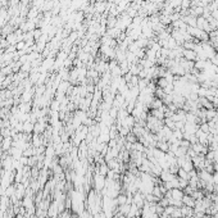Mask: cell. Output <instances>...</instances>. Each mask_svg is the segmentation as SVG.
Instances as JSON below:
<instances>
[{"mask_svg":"<svg viewBox=\"0 0 218 218\" xmlns=\"http://www.w3.org/2000/svg\"><path fill=\"white\" fill-rule=\"evenodd\" d=\"M135 123H136V119L134 118V116H130V114H128L126 118L122 121V127H126V128H128V130L131 131L132 128H134Z\"/></svg>","mask_w":218,"mask_h":218,"instance_id":"1","label":"cell"},{"mask_svg":"<svg viewBox=\"0 0 218 218\" xmlns=\"http://www.w3.org/2000/svg\"><path fill=\"white\" fill-rule=\"evenodd\" d=\"M171 191V198L169 199H173V200H180V201H182V198H184V191H182L181 189H172V190H169Z\"/></svg>","mask_w":218,"mask_h":218,"instance_id":"2","label":"cell"},{"mask_svg":"<svg viewBox=\"0 0 218 218\" xmlns=\"http://www.w3.org/2000/svg\"><path fill=\"white\" fill-rule=\"evenodd\" d=\"M104 186H105V177L103 174H96L95 176V187L96 190H102Z\"/></svg>","mask_w":218,"mask_h":218,"instance_id":"3","label":"cell"},{"mask_svg":"<svg viewBox=\"0 0 218 218\" xmlns=\"http://www.w3.org/2000/svg\"><path fill=\"white\" fill-rule=\"evenodd\" d=\"M182 58H185L186 60H196V53L195 50H189V49H184V53H182Z\"/></svg>","mask_w":218,"mask_h":218,"instance_id":"4","label":"cell"},{"mask_svg":"<svg viewBox=\"0 0 218 218\" xmlns=\"http://www.w3.org/2000/svg\"><path fill=\"white\" fill-rule=\"evenodd\" d=\"M182 203H184V205H186V207L194 208V207H195L196 200L194 199L193 196H190V195H184V198H182Z\"/></svg>","mask_w":218,"mask_h":218,"instance_id":"5","label":"cell"},{"mask_svg":"<svg viewBox=\"0 0 218 218\" xmlns=\"http://www.w3.org/2000/svg\"><path fill=\"white\" fill-rule=\"evenodd\" d=\"M162 107H163V102H162V99H158V98H154V100L150 103V105H149L150 109H159Z\"/></svg>","mask_w":218,"mask_h":218,"instance_id":"6","label":"cell"},{"mask_svg":"<svg viewBox=\"0 0 218 218\" xmlns=\"http://www.w3.org/2000/svg\"><path fill=\"white\" fill-rule=\"evenodd\" d=\"M177 174H178V178H181V180H186V181H189V178H190L189 172H186V171H185V169H182V168H178Z\"/></svg>","mask_w":218,"mask_h":218,"instance_id":"7","label":"cell"},{"mask_svg":"<svg viewBox=\"0 0 218 218\" xmlns=\"http://www.w3.org/2000/svg\"><path fill=\"white\" fill-rule=\"evenodd\" d=\"M33 127H35V124H32V123L30 122V121H27V122L23 123L22 131H25V132H31V131L33 130Z\"/></svg>","mask_w":218,"mask_h":218,"instance_id":"8","label":"cell"},{"mask_svg":"<svg viewBox=\"0 0 218 218\" xmlns=\"http://www.w3.org/2000/svg\"><path fill=\"white\" fill-rule=\"evenodd\" d=\"M154 96H155V98H158V99H163L166 96V92H164L163 89L157 87V89H155V91H154Z\"/></svg>","mask_w":218,"mask_h":218,"instance_id":"9","label":"cell"},{"mask_svg":"<svg viewBox=\"0 0 218 218\" xmlns=\"http://www.w3.org/2000/svg\"><path fill=\"white\" fill-rule=\"evenodd\" d=\"M164 124L168 128H171V130H176V122L171 118H164Z\"/></svg>","mask_w":218,"mask_h":218,"instance_id":"10","label":"cell"},{"mask_svg":"<svg viewBox=\"0 0 218 218\" xmlns=\"http://www.w3.org/2000/svg\"><path fill=\"white\" fill-rule=\"evenodd\" d=\"M157 85H158V87L164 89V87L167 86V85H168V82H167V80L164 78V77H159L158 81H157Z\"/></svg>","mask_w":218,"mask_h":218,"instance_id":"11","label":"cell"},{"mask_svg":"<svg viewBox=\"0 0 218 218\" xmlns=\"http://www.w3.org/2000/svg\"><path fill=\"white\" fill-rule=\"evenodd\" d=\"M10 144H12V140H10V137H5L3 140V149L5 150V149H9L10 148Z\"/></svg>","mask_w":218,"mask_h":218,"instance_id":"12","label":"cell"},{"mask_svg":"<svg viewBox=\"0 0 218 218\" xmlns=\"http://www.w3.org/2000/svg\"><path fill=\"white\" fill-rule=\"evenodd\" d=\"M211 63H212L213 65H218V53L214 54V55L211 58Z\"/></svg>","mask_w":218,"mask_h":218,"instance_id":"13","label":"cell"},{"mask_svg":"<svg viewBox=\"0 0 218 218\" xmlns=\"http://www.w3.org/2000/svg\"><path fill=\"white\" fill-rule=\"evenodd\" d=\"M25 48H26V42L21 41V42H18V44H17V49L18 50H22V49H25Z\"/></svg>","mask_w":218,"mask_h":218,"instance_id":"14","label":"cell"},{"mask_svg":"<svg viewBox=\"0 0 218 218\" xmlns=\"http://www.w3.org/2000/svg\"><path fill=\"white\" fill-rule=\"evenodd\" d=\"M200 1H201V5H203V7H208L209 4L213 1V0H200Z\"/></svg>","mask_w":218,"mask_h":218,"instance_id":"15","label":"cell"}]
</instances>
